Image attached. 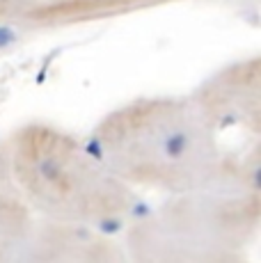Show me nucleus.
I'll return each mask as SVG.
<instances>
[{
	"label": "nucleus",
	"mask_w": 261,
	"mask_h": 263,
	"mask_svg": "<svg viewBox=\"0 0 261 263\" xmlns=\"http://www.w3.org/2000/svg\"><path fill=\"white\" fill-rule=\"evenodd\" d=\"M14 25V18H12V7H9L5 0H0V37H3L5 28Z\"/></svg>",
	"instance_id": "nucleus-9"
},
{
	"label": "nucleus",
	"mask_w": 261,
	"mask_h": 263,
	"mask_svg": "<svg viewBox=\"0 0 261 263\" xmlns=\"http://www.w3.org/2000/svg\"><path fill=\"white\" fill-rule=\"evenodd\" d=\"M87 142L133 190L177 197L211 188H257V149L229 156L190 96L128 101L99 119Z\"/></svg>",
	"instance_id": "nucleus-1"
},
{
	"label": "nucleus",
	"mask_w": 261,
	"mask_h": 263,
	"mask_svg": "<svg viewBox=\"0 0 261 263\" xmlns=\"http://www.w3.org/2000/svg\"><path fill=\"white\" fill-rule=\"evenodd\" d=\"M34 217L23 197L16 192L12 181L0 167V234L12 236V238H23L28 229L32 227Z\"/></svg>",
	"instance_id": "nucleus-7"
},
{
	"label": "nucleus",
	"mask_w": 261,
	"mask_h": 263,
	"mask_svg": "<svg viewBox=\"0 0 261 263\" xmlns=\"http://www.w3.org/2000/svg\"><path fill=\"white\" fill-rule=\"evenodd\" d=\"M0 151L3 172L44 220L105 231L135 215L138 192L69 130L30 121L14 128Z\"/></svg>",
	"instance_id": "nucleus-2"
},
{
	"label": "nucleus",
	"mask_w": 261,
	"mask_h": 263,
	"mask_svg": "<svg viewBox=\"0 0 261 263\" xmlns=\"http://www.w3.org/2000/svg\"><path fill=\"white\" fill-rule=\"evenodd\" d=\"M124 250L130 263H252L245 250L172 227L154 211L130 217Z\"/></svg>",
	"instance_id": "nucleus-4"
},
{
	"label": "nucleus",
	"mask_w": 261,
	"mask_h": 263,
	"mask_svg": "<svg viewBox=\"0 0 261 263\" xmlns=\"http://www.w3.org/2000/svg\"><path fill=\"white\" fill-rule=\"evenodd\" d=\"M193 103L218 130H243L259 138L261 130V58L236 60L211 73L193 94Z\"/></svg>",
	"instance_id": "nucleus-3"
},
{
	"label": "nucleus",
	"mask_w": 261,
	"mask_h": 263,
	"mask_svg": "<svg viewBox=\"0 0 261 263\" xmlns=\"http://www.w3.org/2000/svg\"><path fill=\"white\" fill-rule=\"evenodd\" d=\"M5 3L12 7V18H14V14L18 12V9H23V7H28V5H34V3H39V0H5Z\"/></svg>",
	"instance_id": "nucleus-10"
},
{
	"label": "nucleus",
	"mask_w": 261,
	"mask_h": 263,
	"mask_svg": "<svg viewBox=\"0 0 261 263\" xmlns=\"http://www.w3.org/2000/svg\"><path fill=\"white\" fill-rule=\"evenodd\" d=\"M18 242H21V238H12V236L0 234V263H12Z\"/></svg>",
	"instance_id": "nucleus-8"
},
{
	"label": "nucleus",
	"mask_w": 261,
	"mask_h": 263,
	"mask_svg": "<svg viewBox=\"0 0 261 263\" xmlns=\"http://www.w3.org/2000/svg\"><path fill=\"white\" fill-rule=\"evenodd\" d=\"M12 263H130L124 245L105 231L80 224L32 222L16 245Z\"/></svg>",
	"instance_id": "nucleus-5"
},
{
	"label": "nucleus",
	"mask_w": 261,
	"mask_h": 263,
	"mask_svg": "<svg viewBox=\"0 0 261 263\" xmlns=\"http://www.w3.org/2000/svg\"><path fill=\"white\" fill-rule=\"evenodd\" d=\"M185 0H39L14 14V25L28 30H67L142 14Z\"/></svg>",
	"instance_id": "nucleus-6"
}]
</instances>
